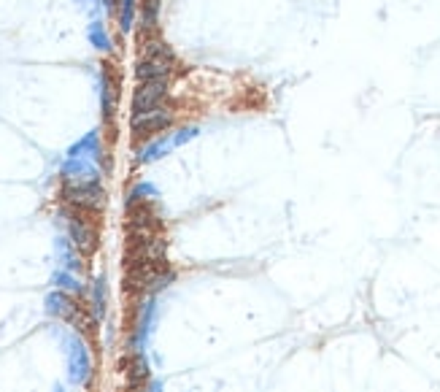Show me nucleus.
Returning a JSON list of instances; mask_svg holds the SVG:
<instances>
[{"label": "nucleus", "mask_w": 440, "mask_h": 392, "mask_svg": "<svg viewBox=\"0 0 440 392\" xmlns=\"http://www.w3.org/2000/svg\"><path fill=\"white\" fill-rule=\"evenodd\" d=\"M46 311L52 314V317H57V320H65V322H70L73 327H79V330H84V333H90L94 327V320L70 297L68 293H52L46 295Z\"/></svg>", "instance_id": "obj_1"}, {"label": "nucleus", "mask_w": 440, "mask_h": 392, "mask_svg": "<svg viewBox=\"0 0 440 392\" xmlns=\"http://www.w3.org/2000/svg\"><path fill=\"white\" fill-rule=\"evenodd\" d=\"M170 66H173V55L165 43H152L146 57L138 63L135 68V76L141 81H159V79H168L170 76Z\"/></svg>", "instance_id": "obj_2"}, {"label": "nucleus", "mask_w": 440, "mask_h": 392, "mask_svg": "<svg viewBox=\"0 0 440 392\" xmlns=\"http://www.w3.org/2000/svg\"><path fill=\"white\" fill-rule=\"evenodd\" d=\"M168 98V79L159 81H143L132 95V117L149 114L154 108H162V100Z\"/></svg>", "instance_id": "obj_3"}, {"label": "nucleus", "mask_w": 440, "mask_h": 392, "mask_svg": "<svg viewBox=\"0 0 440 392\" xmlns=\"http://www.w3.org/2000/svg\"><path fill=\"white\" fill-rule=\"evenodd\" d=\"M63 197L68 203H73L76 208H87V211H97L106 203V193L100 190L97 182H90V184H65Z\"/></svg>", "instance_id": "obj_4"}, {"label": "nucleus", "mask_w": 440, "mask_h": 392, "mask_svg": "<svg viewBox=\"0 0 440 392\" xmlns=\"http://www.w3.org/2000/svg\"><path fill=\"white\" fill-rule=\"evenodd\" d=\"M173 122V114L168 108H154L149 114H141V117H132L130 128L135 138H152L157 133H165V128Z\"/></svg>", "instance_id": "obj_5"}, {"label": "nucleus", "mask_w": 440, "mask_h": 392, "mask_svg": "<svg viewBox=\"0 0 440 392\" xmlns=\"http://www.w3.org/2000/svg\"><path fill=\"white\" fill-rule=\"evenodd\" d=\"M68 230H70L73 246L79 252H84V255H92L94 246H97V233H94L92 225L87 219H81V217H70L68 219Z\"/></svg>", "instance_id": "obj_6"}, {"label": "nucleus", "mask_w": 440, "mask_h": 392, "mask_svg": "<svg viewBox=\"0 0 440 392\" xmlns=\"http://www.w3.org/2000/svg\"><path fill=\"white\" fill-rule=\"evenodd\" d=\"M90 373H92V365H90V355L84 349V344L73 341L70 344V382L73 384H87Z\"/></svg>", "instance_id": "obj_7"}, {"label": "nucleus", "mask_w": 440, "mask_h": 392, "mask_svg": "<svg viewBox=\"0 0 440 392\" xmlns=\"http://www.w3.org/2000/svg\"><path fill=\"white\" fill-rule=\"evenodd\" d=\"M114 95H117V90H114V84H111V76L103 73V79H100V100H103V114H106V119H111V114H114Z\"/></svg>", "instance_id": "obj_8"}, {"label": "nucleus", "mask_w": 440, "mask_h": 392, "mask_svg": "<svg viewBox=\"0 0 440 392\" xmlns=\"http://www.w3.org/2000/svg\"><path fill=\"white\" fill-rule=\"evenodd\" d=\"M127 376H130V382H132V384H143V382L149 379V365H146V360H143V357H132Z\"/></svg>", "instance_id": "obj_9"}, {"label": "nucleus", "mask_w": 440, "mask_h": 392, "mask_svg": "<svg viewBox=\"0 0 440 392\" xmlns=\"http://www.w3.org/2000/svg\"><path fill=\"white\" fill-rule=\"evenodd\" d=\"M90 41H92L97 49H103V52L111 49V38H108L106 28H103L100 22H92V25H90Z\"/></svg>", "instance_id": "obj_10"}, {"label": "nucleus", "mask_w": 440, "mask_h": 392, "mask_svg": "<svg viewBox=\"0 0 440 392\" xmlns=\"http://www.w3.org/2000/svg\"><path fill=\"white\" fill-rule=\"evenodd\" d=\"M132 19H135V0H122V11H119V28L130 33L132 28Z\"/></svg>", "instance_id": "obj_11"}, {"label": "nucleus", "mask_w": 440, "mask_h": 392, "mask_svg": "<svg viewBox=\"0 0 440 392\" xmlns=\"http://www.w3.org/2000/svg\"><path fill=\"white\" fill-rule=\"evenodd\" d=\"M92 300H94V314L103 317V314H106V282H103V279L94 282Z\"/></svg>", "instance_id": "obj_12"}]
</instances>
